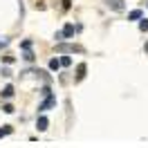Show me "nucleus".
Here are the masks:
<instances>
[{"instance_id": "nucleus-1", "label": "nucleus", "mask_w": 148, "mask_h": 148, "mask_svg": "<svg viewBox=\"0 0 148 148\" xmlns=\"http://www.w3.org/2000/svg\"><path fill=\"white\" fill-rule=\"evenodd\" d=\"M56 52H58V54H74V52H76V54H83V47H81V45H67V43H58V45H56Z\"/></svg>"}, {"instance_id": "nucleus-2", "label": "nucleus", "mask_w": 148, "mask_h": 148, "mask_svg": "<svg viewBox=\"0 0 148 148\" xmlns=\"http://www.w3.org/2000/svg\"><path fill=\"white\" fill-rule=\"evenodd\" d=\"M54 106H56V97H54V94H47L45 101L38 106V110H49V108H54Z\"/></svg>"}, {"instance_id": "nucleus-3", "label": "nucleus", "mask_w": 148, "mask_h": 148, "mask_svg": "<svg viewBox=\"0 0 148 148\" xmlns=\"http://www.w3.org/2000/svg\"><path fill=\"white\" fill-rule=\"evenodd\" d=\"M106 5H108V9H112V11L123 9V0H106Z\"/></svg>"}, {"instance_id": "nucleus-4", "label": "nucleus", "mask_w": 148, "mask_h": 148, "mask_svg": "<svg viewBox=\"0 0 148 148\" xmlns=\"http://www.w3.org/2000/svg\"><path fill=\"white\" fill-rule=\"evenodd\" d=\"M47 126H49V121H47V117H43V114H40V117L36 119V128L40 130V132H43V130H47Z\"/></svg>"}, {"instance_id": "nucleus-5", "label": "nucleus", "mask_w": 148, "mask_h": 148, "mask_svg": "<svg viewBox=\"0 0 148 148\" xmlns=\"http://www.w3.org/2000/svg\"><path fill=\"white\" fill-rule=\"evenodd\" d=\"M74 36V25H65L63 27V38H72Z\"/></svg>"}, {"instance_id": "nucleus-6", "label": "nucleus", "mask_w": 148, "mask_h": 148, "mask_svg": "<svg viewBox=\"0 0 148 148\" xmlns=\"http://www.w3.org/2000/svg\"><path fill=\"white\" fill-rule=\"evenodd\" d=\"M2 97H5V99H11V97H14V85H5V90H2Z\"/></svg>"}, {"instance_id": "nucleus-7", "label": "nucleus", "mask_w": 148, "mask_h": 148, "mask_svg": "<svg viewBox=\"0 0 148 148\" xmlns=\"http://www.w3.org/2000/svg\"><path fill=\"white\" fill-rule=\"evenodd\" d=\"M85 70H88V67H85L83 63H81L79 67H76V72H79V74H76V81H83V76H85Z\"/></svg>"}, {"instance_id": "nucleus-8", "label": "nucleus", "mask_w": 148, "mask_h": 148, "mask_svg": "<svg viewBox=\"0 0 148 148\" xmlns=\"http://www.w3.org/2000/svg\"><path fill=\"white\" fill-rule=\"evenodd\" d=\"M139 18H141V9H132L128 14V20H139Z\"/></svg>"}, {"instance_id": "nucleus-9", "label": "nucleus", "mask_w": 148, "mask_h": 148, "mask_svg": "<svg viewBox=\"0 0 148 148\" xmlns=\"http://www.w3.org/2000/svg\"><path fill=\"white\" fill-rule=\"evenodd\" d=\"M58 67H61V58H52V61H49V70H58Z\"/></svg>"}, {"instance_id": "nucleus-10", "label": "nucleus", "mask_w": 148, "mask_h": 148, "mask_svg": "<svg viewBox=\"0 0 148 148\" xmlns=\"http://www.w3.org/2000/svg\"><path fill=\"white\" fill-rule=\"evenodd\" d=\"M61 65H63V67H70V65H72V58H70V56H63V58H61Z\"/></svg>"}, {"instance_id": "nucleus-11", "label": "nucleus", "mask_w": 148, "mask_h": 148, "mask_svg": "<svg viewBox=\"0 0 148 148\" xmlns=\"http://www.w3.org/2000/svg\"><path fill=\"white\" fill-rule=\"evenodd\" d=\"M11 132V126H2L0 128V137H5V135H9Z\"/></svg>"}, {"instance_id": "nucleus-12", "label": "nucleus", "mask_w": 148, "mask_h": 148, "mask_svg": "<svg viewBox=\"0 0 148 148\" xmlns=\"http://www.w3.org/2000/svg\"><path fill=\"white\" fill-rule=\"evenodd\" d=\"M139 29H141V32H148V18H144L139 23Z\"/></svg>"}, {"instance_id": "nucleus-13", "label": "nucleus", "mask_w": 148, "mask_h": 148, "mask_svg": "<svg viewBox=\"0 0 148 148\" xmlns=\"http://www.w3.org/2000/svg\"><path fill=\"white\" fill-rule=\"evenodd\" d=\"M23 58H25V61H29V63H32V61H34V54H32L29 49H25V56H23Z\"/></svg>"}, {"instance_id": "nucleus-14", "label": "nucleus", "mask_w": 148, "mask_h": 148, "mask_svg": "<svg viewBox=\"0 0 148 148\" xmlns=\"http://www.w3.org/2000/svg\"><path fill=\"white\" fill-rule=\"evenodd\" d=\"M2 110L7 112V114H11V112H14V106H9V103H7V106H5V108H2Z\"/></svg>"}, {"instance_id": "nucleus-15", "label": "nucleus", "mask_w": 148, "mask_h": 148, "mask_svg": "<svg viewBox=\"0 0 148 148\" xmlns=\"http://www.w3.org/2000/svg\"><path fill=\"white\" fill-rule=\"evenodd\" d=\"M7 45H9V40H7V38L2 36V38H0V47H7Z\"/></svg>"}, {"instance_id": "nucleus-16", "label": "nucleus", "mask_w": 148, "mask_h": 148, "mask_svg": "<svg viewBox=\"0 0 148 148\" xmlns=\"http://www.w3.org/2000/svg\"><path fill=\"white\" fill-rule=\"evenodd\" d=\"M146 52H148V43H146Z\"/></svg>"}]
</instances>
